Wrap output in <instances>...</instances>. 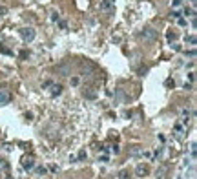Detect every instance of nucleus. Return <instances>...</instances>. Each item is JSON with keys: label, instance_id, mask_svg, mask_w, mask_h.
<instances>
[{"label": "nucleus", "instance_id": "nucleus-24", "mask_svg": "<svg viewBox=\"0 0 197 179\" xmlns=\"http://www.w3.org/2000/svg\"><path fill=\"white\" fill-rule=\"evenodd\" d=\"M190 2H195V0H190Z\"/></svg>", "mask_w": 197, "mask_h": 179}, {"label": "nucleus", "instance_id": "nucleus-5", "mask_svg": "<svg viewBox=\"0 0 197 179\" xmlns=\"http://www.w3.org/2000/svg\"><path fill=\"white\" fill-rule=\"evenodd\" d=\"M22 166H24L26 170H31V168L35 166V161H33V157H24V159H22Z\"/></svg>", "mask_w": 197, "mask_h": 179}, {"label": "nucleus", "instance_id": "nucleus-3", "mask_svg": "<svg viewBox=\"0 0 197 179\" xmlns=\"http://www.w3.org/2000/svg\"><path fill=\"white\" fill-rule=\"evenodd\" d=\"M100 13H106V15H111L115 11V2L113 0H102L100 2Z\"/></svg>", "mask_w": 197, "mask_h": 179}, {"label": "nucleus", "instance_id": "nucleus-14", "mask_svg": "<svg viewBox=\"0 0 197 179\" xmlns=\"http://www.w3.org/2000/svg\"><path fill=\"white\" fill-rule=\"evenodd\" d=\"M51 20H55V22H58V13H55V11H53V13H51Z\"/></svg>", "mask_w": 197, "mask_h": 179}, {"label": "nucleus", "instance_id": "nucleus-9", "mask_svg": "<svg viewBox=\"0 0 197 179\" xmlns=\"http://www.w3.org/2000/svg\"><path fill=\"white\" fill-rule=\"evenodd\" d=\"M119 179H130V172L128 170H121L119 172Z\"/></svg>", "mask_w": 197, "mask_h": 179}, {"label": "nucleus", "instance_id": "nucleus-8", "mask_svg": "<svg viewBox=\"0 0 197 179\" xmlns=\"http://www.w3.org/2000/svg\"><path fill=\"white\" fill-rule=\"evenodd\" d=\"M183 134H185V126H183L181 123H179V124H175V137H177L179 141L183 139Z\"/></svg>", "mask_w": 197, "mask_h": 179}, {"label": "nucleus", "instance_id": "nucleus-25", "mask_svg": "<svg viewBox=\"0 0 197 179\" xmlns=\"http://www.w3.org/2000/svg\"><path fill=\"white\" fill-rule=\"evenodd\" d=\"M7 179H11V177H7Z\"/></svg>", "mask_w": 197, "mask_h": 179}, {"label": "nucleus", "instance_id": "nucleus-23", "mask_svg": "<svg viewBox=\"0 0 197 179\" xmlns=\"http://www.w3.org/2000/svg\"><path fill=\"white\" fill-rule=\"evenodd\" d=\"M0 53H11L9 49H5V48H0Z\"/></svg>", "mask_w": 197, "mask_h": 179}, {"label": "nucleus", "instance_id": "nucleus-2", "mask_svg": "<svg viewBox=\"0 0 197 179\" xmlns=\"http://www.w3.org/2000/svg\"><path fill=\"white\" fill-rule=\"evenodd\" d=\"M20 37H22L26 42H31V40H35L37 31H35L33 27H22V29H20Z\"/></svg>", "mask_w": 197, "mask_h": 179}, {"label": "nucleus", "instance_id": "nucleus-4", "mask_svg": "<svg viewBox=\"0 0 197 179\" xmlns=\"http://www.w3.org/2000/svg\"><path fill=\"white\" fill-rule=\"evenodd\" d=\"M11 102V91L7 88H2L0 90V106H5Z\"/></svg>", "mask_w": 197, "mask_h": 179}, {"label": "nucleus", "instance_id": "nucleus-18", "mask_svg": "<svg viewBox=\"0 0 197 179\" xmlns=\"http://www.w3.org/2000/svg\"><path fill=\"white\" fill-rule=\"evenodd\" d=\"M58 26H60V29H66V27H68V26H66V22H64V20H60V22H58Z\"/></svg>", "mask_w": 197, "mask_h": 179}, {"label": "nucleus", "instance_id": "nucleus-12", "mask_svg": "<svg viewBox=\"0 0 197 179\" xmlns=\"http://www.w3.org/2000/svg\"><path fill=\"white\" fill-rule=\"evenodd\" d=\"M84 95H86L88 99H95V97H97V93H95V91H84Z\"/></svg>", "mask_w": 197, "mask_h": 179}, {"label": "nucleus", "instance_id": "nucleus-7", "mask_svg": "<svg viewBox=\"0 0 197 179\" xmlns=\"http://www.w3.org/2000/svg\"><path fill=\"white\" fill-rule=\"evenodd\" d=\"M60 93H62V84H51V95L57 97Z\"/></svg>", "mask_w": 197, "mask_h": 179}, {"label": "nucleus", "instance_id": "nucleus-17", "mask_svg": "<svg viewBox=\"0 0 197 179\" xmlns=\"http://www.w3.org/2000/svg\"><path fill=\"white\" fill-rule=\"evenodd\" d=\"M0 15H7V7L5 5H0Z\"/></svg>", "mask_w": 197, "mask_h": 179}, {"label": "nucleus", "instance_id": "nucleus-21", "mask_svg": "<svg viewBox=\"0 0 197 179\" xmlns=\"http://www.w3.org/2000/svg\"><path fill=\"white\" fill-rule=\"evenodd\" d=\"M164 176V168H161V170H157V177H163Z\"/></svg>", "mask_w": 197, "mask_h": 179}, {"label": "nucleus", "instance_id": "nucleus-16", "mask_svg": "<svg viewBox=\"0 0 197 179\" xmlns=\"http://www.w3.org/2000/svg\"><path fill=\"white\" fill-rule=\"evenodd\" d=\"M181 4H183V0H174V2H172V5H174V7H179Z\"/></svg>", "mask_w": 197, "mask_h": 179}, {"label": "nucleus", "instance_id": "nucleus-19", "mask_svg": "<svg viewBox=\"0 0 197 179\" xmlns=\"http://www.w3.org/2000/svg\"><path fill=\"white\" fill-rule=\"evenodd\" d=\"M71 84L77 86V84H79V77H73V79H71Z\"/></svg>", "mask_w": 197, "mask_h": 179}, {"label": "nucleus", "instance_id": "nucleus-20", "mask_svg": "<svg viewBox=\"0 0 197 179\" xmlns=\"http://www.w3.org/2000/svg\"><path fill=\"white\" fill-rule=\"evenodd\" d=\"M51 84H53V82H51V81H46V82H44V84H42V88H49V86H51Z\"/></svg>", "mask_w": 197, "mask_h": 179}, {"label": "nucleus", "instance_id": "nucleus-1", "mask_svg": "<svg viewBox=\"0 0 197 179\" xmlns=\"http://www.w3.org/2000/svg\"><path fill=\"white\" fill-rule=\"evenodd\" d=\"M141 38H144L146 42H153V40L157 38V31H155L153 27H144V29L141 31Z\"/></svg>", "mask_w": 197, "mask_h": 179}, {"label": "nucleus", "instance_id": "nucleus-10", "mask_svg": "<svg viewBox=\"0 0 197 179\" xmlns=\"http://www.w3.org/2000/svg\"><path fill=\"white\" fill-rule=\"evenodd\" d=\"M186 42H188L190 46H195V42H197L195 35H190V37H186Z\"/></svg>", "mask_w": 197, "mask_h": 179}, {"label": "nucleus", "instance_id": "nucleus-15", "mask_svg": "<svg viewBox=\"0 0 197 179\" xmlns=\"http://www.w3.org/2000/svg\"><path fill=\"white\" fill-rule=\"evenodd\" d=\"M37 172H38L40 176H44V174H46V168H44V166H38V168H37Z\"/></svg>", "mask_w": 197, "mask_h": 179}, {"label": "nucleus", "instance_id": "nucleus-13", "mask_svg": "<svg viewBox=\"0 0 197 179\" xmlns=\"http://www.w3.org/2000/svg\"><path fill=\"white\" fill-rule=\"evenodd\" d=\"M132 156H141V150H139V146H135V148L132 150Z\"/></svg>", "mask_w": 197, "mask_h": 179}, {"label": "nucleus", "instance_id": "nucleus-22", "mask_svg": "<svg viewBox=\"0 0 197 179\" xmlns=\"http://www.w3.org/2000/svg\"><path fill=\"white\" fill-rule=\"evenodd\" d=\"M179 26H186V20L185 18H179Z\"/></svg>", "mask_w": 197, "mask_h": 179}, {"label": "nucleus", "instance_id": "nucleus-11", "mask_svg": "<svg viewBox=\"0 0 197 179\" xmlns=\"http://www.w3.org/2000/svg\"><path fill=\"white\" fill-rule=\"evenodd\" d=\"M9 168V165H7V161H4V159H0V170H7Z\"/></svg>", "mask_w": 197, "mask_h": 179}, {"label": "nucleus", "instance_id": "nucleus-6", "mask_svg": "<svg viewBox=\"0 0 197 179\" xmlns=\"http://www.w3.org/2000/svg\"><path fill=\"white\" fill-rule=\"evenodd\" d=\"M135 174H137L139 177H144V176L148 174V166H146V165H139L137 170H135Z\"/></svg>", "mask_w": 197, "mask_h": 179}]
</instances>
